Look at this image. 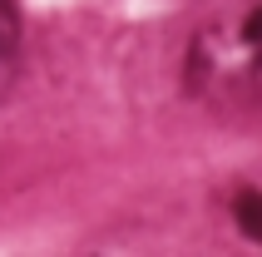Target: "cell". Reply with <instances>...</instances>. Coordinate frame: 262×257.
<instances>
[{
  "label": "cell",
  "instance_id": "obj_1",
  "mask_svg": "<svg viewBox=\"0 0 262 257\" xmlns=\"http://www.w3.org/2000/svg\"><path fill=\"white\" fill-rule=\"evenodd\" d=\"M193 74L198 79H228L262 94V0L237 20L228 35H198L193 45Z\"/></svg>",
  "mask_w": 262,
  "mask_h": 257
},
{
  "label": "cell",
  "instance_id": "obj_2",
  "mask_svg": "<svg viewBox=\"0 0 262 257\" xmlns=\"http://www.w3.org/2000/svg\"><path fill=\"white\" fill-rule=\"evenodd\" d=\"M15 65H20V10L15 0H0V99L15 84Z\"/></svg>",
  "mask_w": 262,
  "mask_h": 257
},
{
  "label": "cell",
  "instance_id": "obj_3",
  "mask_svg": "<svg viewBox=\"0 0 262 257\" xmlns=\"http://www.w3.org/2000/svg\"><path fill=\"white\" fill-rule=\"evenodd\" d=\"M233 213H237V228L248 232V238H257V243H262V193H257V188H248V193H237Z\"/></svg>",
  "mask_w": 262,
  "mask_h": 257
}]
</instances>
